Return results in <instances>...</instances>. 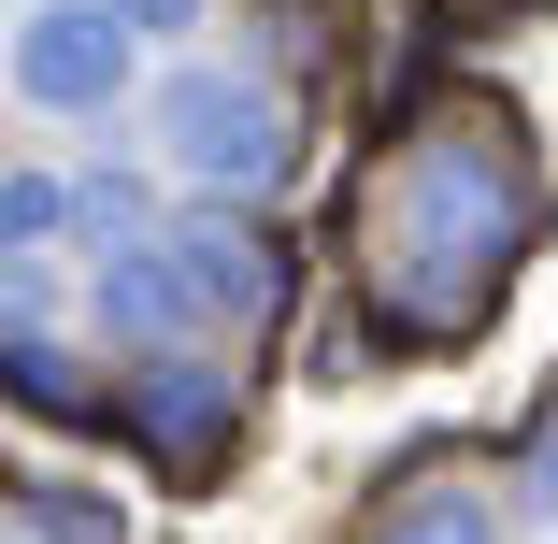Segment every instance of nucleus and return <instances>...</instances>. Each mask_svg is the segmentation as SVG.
<instances>
[{
  "label": "nucleus",
  "instance_id": "obj_2",
  "mask_svg": "<svg viewBox=\"0 0 558 544\" xmlns=\"http://www.w3.org/2000/svg\"><path fill=\"white\" fill-rule=\"evenodd\" d=\"M29 86L44 100H100V86H116V29H100V15H44L29 29Z\"/></svg>",
  "mask_w": 558,
  "mask_h": 544
},
{
  "label": "nucleus",
  "instance_id": "obj_1",
  "mask_svg": "<svg viewBox=\"0 0 558 544\" xmlns=\"http://www.w3.org/2000/svg\"><path fill=\"white\" fill-rule=\"evenodd\" d=\"M172 144H186L201 172H272V100H244V86H186V100H172Z\"/></svg>",
  "mask_w": 558,
  "mask_h": 544
}]
</instances>
